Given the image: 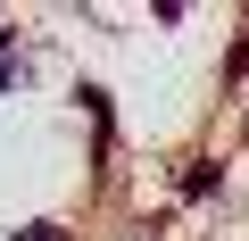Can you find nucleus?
I'll return each instance as SVG.
<instances>
[{
  "label": "nucleus",
  "mask_w": 249,
  "mask_h": 241,
  "mask_svg": "<svg viewBox=\"0 0 249 241\" xmlns=\"http://www.w3.org/2000/svg\"><path fill=\"white\" fill-rule=\"evenodd\" d=\"M0 42H9V34H0Z\"/></svg>",
  "instance_id": "7ed1b4c3"
},
{
  "label": "nucleus",
  "mask_w": 249,
  "mask_h": 241,
  "mask_svg": "<svg viewBox=\"0 0 249 241\" xmlns=\"http://www.w3.org/2000/svg\"><path fill=\"white\" fill-rule=\"evenodd\" d=\"M9 83H25V58H9V50H0V92H9Z\"/></svg>",
  "instance_id": "f257e3e1"
},
{
  "label": "nucleus",
  "mask_w": 249,
  "mask_h": 241,
  "mask_svg": "<svg viewBox=\"0 0 249 241\" xmlns=\"http://www.w3.org/2000/svg\"><path fill=\"white\" fill-rule=\"evenodd\" d=\"M17 241H67L58 224H17Z\"/></svg>",
  "instance_id": "f03ea898"
}]
</instances>
